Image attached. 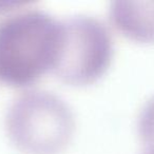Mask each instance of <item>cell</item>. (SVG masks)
Here are the masks:
<instances>
[{
  "label": "cell",
  "mask_w": 154,
  "mask_h": 154,
  "mask_svg": "<svg viewBox=\"0 0 154 154\" xmlns=\"http://www.w3.org/2000/svg\"><path fill=\"white\" fill-rule=\"evenodd\" d=\"M62 41L61 21L39 10L18 11L0 21V82L26 88L53 72Z\"/></svg>",
  "instance_id": "cell-1"
},
{
  "label": "cell",
  "mask_w": 154,
  "mask_h": 154,
  "mask_svg": "<svg viewBox=\"0 0 154 154\" xmlns=\"http://www.w3.org/2000/svg\"><path fill=\"white\" fill-rule=\"evenodd\" d=\"M5 128L10 141L22 153L60 154L72 140L75 120L60 97L30 90L10 103Z\"/></svg>",
  "instance_id": "cell-2"
},
{
  "label": "cell",
  "mask_w": 154,
  "mask_h": 154,
  "mask_svg": "<svg viewBox=\"0 0 154 154\" xmlns=\"http://www.w3.org/2000/svg\"><path fill=\"white\" fill-rule=\"evenodd\" d=\"M109 15L124 36L137 41L154 39V3L115 1L110 5Z\"/></svg>",
  "instance_id": "cell-4"
},
{
  "label": "cell",
  "mask_w": 154,
  "mask_h": 154,
  "mask_svg": "<svg viewBox=\"0 0 154 154\" xmlns=\"http://www.w3.org/2000/svg\"><path fill=\"white\" fill-rule=\"evenodd\" d=\"M138 132L148 148H154V98L141 111L138 120Z\"/></svg>",
  "instance_id": "cell-5"
},
{
  "label": "cell",
  "mask_w": 154,
  "mask_h": 154,
  "mask_svg": "<svg viewBox=\"0 0 154 154\" xmlns=\"http://www.w3.org/2000/svg\"><path fill=\"white\" fill-rule=\"evenodd\" d=\"M61 49L53 73L69 86L93 85L107 72L113 58L109 30L90 16L61 20Z\"/></svg>",
  "instance_id": "cell-3"
},
{
  "label": "cell",
  "mask_w": 154,
  "mask_h": 154,
  "mask_svg": "<svg viewBox=\"0 0 154 154\" xmlns=\"http://www.w3.org/2000/svg\"><path fill=\"white\" fill-rule=\"evenodd\" d=\"M28 5L26 2H0V15L3 13H9V12L14 11L15 9L21 8L22 5Z\"/></svg>",
  "instance_id": "cell-6"
}]
</instances>
